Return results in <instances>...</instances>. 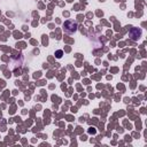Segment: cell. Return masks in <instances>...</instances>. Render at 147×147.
Returning a JSON list of instances; mask_svg holds the SVG:
<instances>
[{
	"mask_svg": "<svg viewBox=\"0 0 147 147\" xmlns=\"http://www.w3.org/2000/svg\"><path fill=\"white\" fill-rule=\"evenodd\" d=\"M63 29H64L65 33L71 34L74 32H76V30H77V23L74 21H65L63 24Z\"/></svg>",
	"mask_w": 147,
	"mask_h": 147,
	"instance_id": "cell-1",
	"label": "cell"
},
{
	"mask_svg": "<svg viewBox=\"0 0 147 147\" xmlns=\"http://www.w3.org/2000/svg\"><path fill=\"white\" fill-rule=\"evenodd\" d=\"M129 36L131 37L132 40H138L141 36V30L140 29H137V28H132L129 32Z\"/></svg>",
	"mask_w": 147,
	"mask_h": 147,
	"instance_id": "cell-2",
	"label": "cell"
},
{
	"mask_svg": "<svg viewBox=\"0 0 147 147\" xmlns=\"http://www.w3.org/2000/svg\"><path fill=\"white\" fill-rule=\"evenodd\" d=\"M62 53H63V52H62V51H57V52H56V56H57V57H59V59H60V57H61V56H62Z\"/></svg>",
	"mask_w": 147,
	"mask_h": 147,
	"instance_id": "cell-3",
	"label": "cell"
}]
</instances>
